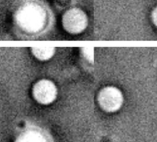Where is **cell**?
<instances>
[{"instance_id": "1", "label": "cell", "mask_w": 157, "mask_h": 142, "mask_svg": "<svg viewBox=\"0 0 157 142\" xmlns=\"http://www.w3.org/2000/svg\"><path fill=\"white\" fill-rule=\"evenodd\" d=\"M46 13L39 5L30 3L18 9L16 21L22 29L27 32H36L45 21Z\"/></svg>"}, {"instance_id": "2", "label": "cell", "mask_w": 157, "mask_h": 142, "mask_svg": "<svg viewBox=\"0 0 157 142\" xmlns=\"http://www.w3.org/2000/svg\"><path fill=\"white\" fill-rule=\"evenodd\" d=\"M98 103L104 111L113 113L119 110L124 103V95L119 88L109 85L100 90Z\"/></svg>"}, {"instance_id": "3", "label": "cell", "mask_w": 157, "mask_h": 142, "mask_svg": "<svg viewBox=\"0 0 157 142\" xmlns=\"http://www.w3.org/2000/svg\"><path fill=\"white\" fill-rule=\"evenodd\" d=\"M89 23L86 13L78 8L67 10L62 17L63 29L72 34H78L86 29Z\"/></svg>"}, {"instance_id": "4", "label": "cell", "mask_w": 157, "mask_h": 142, "mask_svg": "<svg viewBox=\"0 0 157 142\" xmlns=\"http://www.w3.org/2000/svg\"><path fill=\"white\" fill-rule=\"evenodd\" d=\"M32 94L37 102L46 106L57 99L58 88L51 79H39L33 85Z\"/></svg>"}, {"instance_id": "5", "label": "cell", "mask_w": 157, "mask_h": 142, "mask_svg": "<svg viewBox=\"0 0 157 142\" xmlns=\"http://www.w3.org/2000/svg\"><path fill=\"white\" fill-rule=\"evenodd\" d=\"M31 52L37 59L46 61L54 57L56 52V48L49 45L33 46L31 48Z\"/></svg>"}, {"instance_id": "6", "label": "cell", "mask_w": 157, "mask_h": 142, "mask_svg": "<svg viewBox=\"0 0 157 142\" xmlns=\"http://www.w3.org/2000/svg\"><path fill=\"white\" fill-rule=\"evenodd\" d=\"M16 142H39V137L33 133L24 134L18 138Z\"/></svg>"}, {"instance_id": "7", "label": "cell", "mask_w": 157, "mask_h": 142, "mask_svg": "<svg viewBox=\"0 0 157 142\" xmlns=\"http://www.w3.org/2000/svg\"><path fill=\"white\" fill-rule=\"evenodd\" d=\"M82 55L84 57L89 60L90 63L94 61V48H82Z\"/></svg>"}, {"instance_id": "8", "label": "cell", "mask_w": 157, "mask_h": 142, "mask_svg": "<svg viewBox=\"0 0 157 142\" xmlns=\"http://www.w3.org/2000/svg\"><path fill=\"white\" fill-rule=\"evenodd\" d=\"M151 19L153 24L157 27V6L153 9V11L151 13Z\"/></svg>"}]
</instances>
